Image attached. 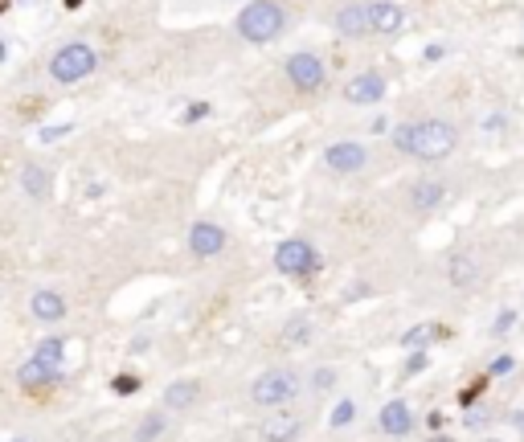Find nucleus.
Instances as JSON below:
<instances>
[{"mask_svg":"<svg viewBox=\"0 0 524 442\" xmlns=\"http://www.w3.org/2000/svg\"><path fill=\"white\" fill-rule=\"evenodd\" d=\"M512 426H516V430H524V410H520V414H512Z\"/></svg>","mask_w":524,"mask_h":442,"instance_id":"31","label":"nucleus"},{"mask_svg":"<svg viewBox=\"0 0 524 442\" xmlns=\"http://www.w3.org/2000/svg\"><path fill=\"white\" fill-rule=\"evenodd\" d=\"M454 143H459V131L443 119H410L393 127V148L414 160H443L454 152Z\"/></svg>","mask_w":524,"mask_h":442,"instance_id":"1","label":"nucleus"},{"mask_svg":"<svg viewBox=\"0 0 524 442\" xmlns=\"http://www.w3.org/2000/svg\"><path fill=\"white\" fill-rule=\"evenodd\" d=\"M451 282L454 287H471V282H476V262H471V258H454L451 262Z\"/></svg>","mask_w":524,"mask_h":442,"instance_id":"22","label":"nucleus"},{"mask_svg":"<svg viewBox=\"0 0 524 442\" xmlns=\"http://www.w3.org/2000/svg\"><path fill=\"white\" fill-rule=\"evenodd\" d=\"M512 369H516V360H512V356H496V360H492V377H508Z\"/></svg>","mask_w":524,"mask_h":442,"instance_id":"25","label":"nucleus"},{"mask_svg":"<svg viewBox=\"0 0 524 442\" xmlns=\"http://www.w3.org/2000/svg\"><path fill=\"white\" fill-rule=\"evenodd\" d=\"M8 442H21V438H8Z\"/></svg>","mask_w":524,"mask_h":442,"instance_id":"34","label":"nucleus"},{"mask_svg":"<svg viewBox=\"0 0 524 442\" xmlns=\"http://www.w3.org/2000/svg\"><path fill=\"white\" fill-rule=\"evenodd\" d=\"M21 185L25 193H33V197H46L49 193V181H46V168H37V164H29L21 172Z\"/></svg>","mask_w":524,"mask_h":442,"instance_id":"21","label":"nucleus"},{"mask_svg":"<svg viewBox=\"0 0 524 442\" xmlns=\"http://www.w3.org/2000/svg\"><path fill=\"white\" fill-rule=\"evenodd\" d=\"M287 78H291V86L295 91H320L324 86V78H328V70H324V62L315 58V53H291L287 58Z\"/></svg>","mask_w":524,"mask_h":442,"instance_id":"6","label":"nucleus"},{"mask_svg":"<svg viewBox=\"0 0 524 442\" xmlns=\"http://www.w3.org/2000/svg\"><path fill=\"white\" fill-rule=\"evenodd\" d=\"M365 160H369L365 143H353V140H340V143H332V148L324 152V164H328L332 172H360Z\"/></svg>","mask_w":524,"mask_h":442,"instance_id":"7","label":"nucleus"},{"mask_svg":"<svg viewBox=\"0 0 524 442\" xmlns=\"http://www.w3.org/2000/svg\"><path fill=\"white\" fill-rule=\"evenodd\" d=\"M308 340H311V320H308V316L287 320V327H283V344H287V349H303Z\"/></svg>","mask_w":524,"mask_h":442,"instance_id":"20","label":"nucleus"},{"mask_svg":"<svg viewBox=\"0 0 524 442\" xmlns=\"http://www.w3.org/2000/svg\"><path fill=\"white\" fill-rule=\"evenodd\" d=\"M189 246L197 258H209V254H221L225 250V230L214 226V221H197L189 230Z\"/></svg>","mask_w":524,"mask_h":442,"instance_id":"10","label":"nucleus"},{"mask_svg":"<svg viewBox=\"0 0 524 442\" xmlns=\"http://www.w3.org/2000/svg\"><path fill=\"white\" fill-rule=\"evenodd\" d=\"M295 394H299V377L291 369H266L258 381L250 385V397H254L258 405H270V410L287 405Z\"/></svg>","mask_w":524,"mask_h":442,"instance_id":"4","label":"nucleus"},{"mask_svg":"<svg viewBox=\"0 0 524 442\" xmlns=\"http://www.w3.org/2000/svg\"><path fill=\"white\" fill-rule=\"evenodd\" d=\"M283 25H287V13H283V4H275V0H250L238 13V33L246 41H254V46L275 41L283 33Z\"/></svg>","mask_w":524,"mask_h":442,"instance_id":"2","label":"nucleus"},{"mask_svg":"<svg viewBox=\"0 0 524 442\" xmlns=\"http://www.w3.org/2000/svg\"><path fill=\"white\" fill-rule=\"evenodd\" d=\"M299 430H303V422L295 418V414H270V418H262V442H295L299 438Z\"/></svg>","mask_w":524,"mask_h":442,"instance_id":"11","label":"nucleus"},{"mask_svg":"<svg viewBox=\"0 0 524 442\" xmlns=\"http://www.w3.org/2000/svg\"><path fill=\"white\" fill-rule=\"evenodd\" d=\"M336 29L344 33V37H369L373 33V4H348V8H340L336 13Z\"/></svg>","mask_w":524,"mask_h":442,"instance_id":"9","label":"nucleus"},{"mask_svg":"<svg viewBox=\"0 0 524 442\" xmlns=\"http://www.w3.org/2000/svg\"><path fill=\"white\" fill-rule=\"evenodd\" d=\"M353 414H357V405H353V401H340V405L332 410V426H348Z\"/></svg>","mask_w":524,"mask_h":442,"instance_id":"24","label":"nucleus"},{"mask_svg":"<svg viewBox=\"0 0 524 442\" xmlns=\"http://www.w3.org/2000/svg\"><path fill=\"white\" fill-rule=\"evenodd\" d=\"M98 66V53L95 46H86V41H70V46H62L53 58H49V74H53V82H82L86 74H95Z\"/></svg>","mask_w":524,"mask_h":442,"instance_id":"3","label":"nucleus"},{"mask_svg":"<svg viewBox=\"0 0 524 442\" xmlns=\"http://www.w3.org/2000/svg\"><path fill=\"white\" fill-rule=\"evenodd\" d=\"M422 365H426V356H422V352H414V356H410V365H405V372H422Z\"/></svg>","mask_w":524,"mask_h":442,"instance_id":"29","label":"nucleus"},{"mask_svg":"<svg viewBox=\"0 0 524 442\" xmlns=\"http://www.w3.org/2000/svg\"><path fill=\"white\" fill-rule=\"evenodd\" d=\"M197 397H201V381H172L164 389V405L168 410H189Z\"/></svg>","mask_w":524,"mask_h":442,"instance_id":"16","label":"nucleus"},{"mask_svg":"<svg viewBox=\"0 0 524 442\" xmlns=\"http://www.w3.org/2000/svg\"><path fill=\"white\" fill-rule=\"evenodd\" d=\"M315 385H320V389H332V385H336V372L332 369H320V372H315Z\"/></svg>","mask_w":524,"mask_h":442,"instance_id":"27","label":"nucleus"},{"mask_svg":"<svg viewBox=\"0 0 524 442\" xmlns=\"http://www.w3.org/2000/svg\"><path fill=\"white\" fill-rule=\"evenodd\" d=\"M512 320H516L512 311H500V320H496V327H492V336H504V332L512 327Z\"/></svg>","mask_w":524,"mask_h":442,"instance_id":"26","label":"nucleus"},{"mask_svg":"<svg viewBox=\"0 0 524 442\" xmlns=\"http://www.w3.org/2000/svg\"><path fill=\"white\" fill-rule=\"evenodd\" d=\"M430 336H434V327H422V324H418V327H410V332L402 336V344H405V349H422Z\"/></svg>","mask_w":524,"mask_h":442,"instance_id":"23","label":"nucleus"},{"mask_svg":"<svg viewBox=\"0 0 524 442\" xmlns=\"http://www.w3.org/2000/svg\"><path fill=\"white\" fill-rule=\"evenodd\" d=\"M164 434H168V418H164V410H156V414H148V418L140 422L136 442H160Z\"/></svg>","mask_w":524,"mask_h":442,"instance_id":"19","label":"nucleus"},{"mask_svg":"<svg viewBox=\"0 0 524 442\" xmlns=\"http://www.w3.org/2000/svg\"><path fill=\"white\" fill-rule=\"evenodd\" d=\"M377 422H381V434H393V438L410 434V426H414L405 401H385V410H381V418H377Z\"/></svg>","mask_w":524,"mask_h":442,"instance_id":"13","label":"nucleus"},{"mask_svg":"<svg viewBox=\"0 0 524 442\" xmlns=\"http://www.w3.org/2000/svg\"><path fill=\"white\" fill-rule=\"evenodd\" d=\"M344 98L357 103V107H369V103H381L385 98V74L369 70V74H357L348 86H344Z\"/></svg>","mask_w":524,"mask_h":442,"instance_id":"8","label":"nucleus"},{"mask_svg":"<svg viewBox=\"0 0 524 442\" xmlns=\"http://www.w3.org/2000/svg\"><path fill=\"white\" fill-rule=\"evenodd\" d=\"M29 307H33V316H37V320H46V324H53V320H62V316H66V299H62L58 291H37V295L29 299Z\"/></svg>","mask_w":524,"mask_h":442,"instance_id":"15","label":"nucleus"},{"mask_svg":"<svg viewBox=\"0 0 524 442\" xmlns=\"http://www.w3.org/2000/svg\"><path fill=\"white\" fill-rule=\"evenodd\" d=\"M402 25H405L402 4H393V0H373V33L389 37V33H398Z\"/></svg>","mask_w":524,"mask_h":442,"instance_id":"12","label":"nucleus"},{"mask_svg":"<svg viewBox=\"0 0 524 442\" xmlns=\"http://www.w3.org/2000/svg\"><path fill=\"white\" fill-rule=\"evenodd\" d=\"M115 394H136V377H115Z\"/></svg>","mask_w":524,"mask_h":442,"instance_id":"28","label":"nucleus"},{"mask_svg":"<svg viewBox=\"0 0 524 442\" xmlns=\"http://www.w3.org/2000/svg\"><path fill=\"white\" fill-rule=\"evenodd\" d=\"M62 136H66V127H46V131H41V140H46V143L62 140Z\"/></svg>","mask_w":524,"mask_h":442,"instance_id":"30","label":"nucleus"},{"mask_svg":"<svg viewBox=\"0 0 524 442\" xmlns=\"http://www.w3.org/2000/svg\"><path fill=\"white\" fill-rule=\"evenodd\" d=\"M430 442H454V438H451V434H434Z\"/></svg>","mask_w":524,"mask_h":442,"instance_id":"32","label":"nucleus"},{"mask_svg":"<svg viewBox=\"0 0 524 442\" xmlns=\"http://www.w3.org/2000/svg\"><path fill=\"white\" fill-rule=\"evenodd\" d=\"M275 266H279L283 275H291V279H308V275L320 271V254L311 250L303 238H287L283 246L275 250Z\"/></svg>","mask_w":524,"mask_h":442,"instance_id":"5","label":"nucleus"},{"mask_svg":"<svg viewBox=\"0 0 524 442\" xmlns=\"http://www.w3.org/2000/svg\"><path fill=\"white\" fill-rule=\"evenodd\" d=\"M33 356L41 360V365H49V369H66V344H62V336H46L37 349H33Z\"/></svg>","mask_w":524,"mask_h":442,"instance_id":"18","label":"nucleus"},{"mask_svg":"<svg viewBox=\"0 0 524 442\" xmlns=\"http://www.w3.org/2000/svg\"><path fill=\"white\" fill-rule=\"evenodd\" d=\"M443 197H447V185H443V181H418V185L410 188V205H418V209L443 205Z\"/></svg>","mask_w":524,"mask_h":442,"instance_id":"17","label":"nucleus"},{"mask_svg":"<svg viewBox=\"0 0 524 442\" xmlns=\"http://www.w3.org/2000/svg\"><path fill=\"white\" fill-rule=\"evenodd\" d=\"M17 381H21L25 389H41V385H53V381H62V372L49 369V365H41V360L33 356V360H25V365H21Z\"/></svg>","mask_w":524,"mask_h":442,"instance_id":"14","label":"nucleus"},{"mask_svg":"<svg viewBox=\"0 0 524 442\" xmlns=\"http://www.w3.org/2000/svg\"><path fill=\"white\" fill-rule=\"evenodd\" d=\"M487 442H500V438H487Z\"/></svg>","mask_w":524,"mask_h":442,"instance_id":"33","label":"nucleus"}]
</instances>
